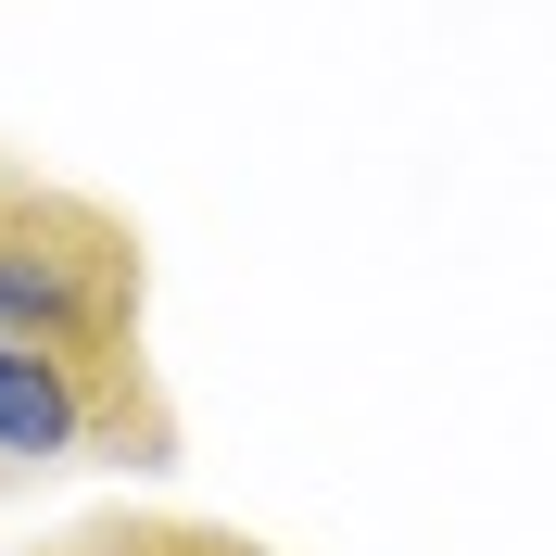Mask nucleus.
<instances>
[{"instance_id":"f257e3e1","label":"nucleus","mask_w":556,"mask_h":556,"mask_svg":"<svg viewBox=\"0 0 556 556\" xmlns=\"http://www.w3.org/2000/svg\"><path fill=\"white\" fill-rule=\"evenodd\" d=\"M152 316V253L114 203L13 177L0 190V342H51V354H139Z\"/></svg>"},{"instance_id":"f03ea898","label":"nucleus","mask_w":556,"mask_h":556,"mask_svg":"<svg viewBox=\"0 0 556 556\" xmlns=\"http://www.w3.org/2000/svg\"><path fill=\"white\" fill-rule=\"evenodd\" d=\"M177 405L152 380V354H51L0 342V481L38 468H165Z\"/></svg>"},{"instance_id":"7ed1b4c3","label":"nucleus","mask_w":556,"mask_h":556,"mask_svg":"<svg viewBox=\"0 0 556 556\" xmlns=\"http://www.w3.org/2000/svg\"><path fill=\"white\" fill-rule=\"evenodd\" d=\"M51 556H152V519H139V506H114V519H76Z\"/></svg>"},{"instance_id":"20e7f679","label":"nucleus","mask_w":556,"mask_h":556,"mask_svg":"<svg viewBox=\"0 0 556 556\" xmlns=\"http://www.w3.org/2000/svg\"><path fill=\"white\" fill-rule=\"evenodd\" d=\"M152 556H278L253 531H215V519H152Z\"/></svg>"},{"instance_id":"39448f33","label":"nucleus","mask_w":556,"mask_h":556,"mask_svg":"<svg viewBox=\"0 0 556 556\" xmlns=\"http://www.w3.org/2000/svg\"><path fill=\"white\" fill-rule=\"evenodd\" d=\"M0 190H13V165H0Z\"/></svg>"}]
</instances>
